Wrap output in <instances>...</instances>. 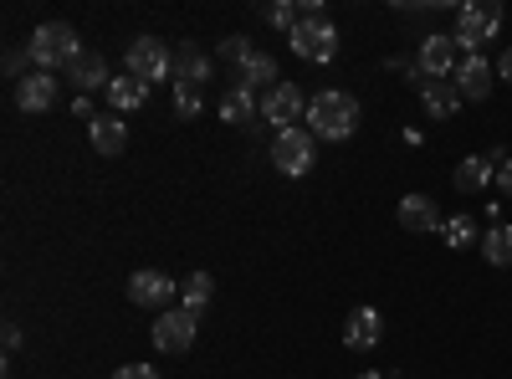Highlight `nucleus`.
I'll list each match as a JSON object with an SVG mask.
<instances>
[{"label": "nucleus", "mask_w": 512, "mask_h": 379, "mask_svg": "<svg viewBox=\"0 0 512 379\" xmlns=\"http://www.w3.org/2000/svg\"><path fill=\"white\" fill-rule=\"evenodd\" d=\"M26 57L36 62V72H52V67H72L82 57L77 47V31L67 21H47V26H36L31 41H26Z\"/></svg>", "instance_id": "f03ea898"}, {"label": "nucleus", "mask_w": 512, "mask_h": 379, "mask_svg": "<svg viewBox=\"0 0 512 379\" xmlns=\"http://www.w3.org/2000/svg\"><path fill=\"white\" fill-rule=\"evenodd\" d=\"M482 257H487L492 267H512V226H492V231L482 236Z\"/></svg>", "instance_id": "b1692460"}, {"label": "nucleus", "mask_w": 512, "mask_h": 379, "mask_svg": "<svg viewBox=\"0 0 512 379\" xmlns=\"http://www.w3.org/2000/svg\"><path fill=\"white\" fill-rule=\"evenodd\" d=\"M497 72H502V82H512V47L502 52V62H497Z\"/></svg>", "instance_id": "72a5a7b5"}, {"label": "nucleus", "mask_w": 512, "mask_h": 379, "mask_svg": "<svg viewBox=\"0 0 512 379\" xmlns=\"http://www.w3.org/2000/svg\"><path fill=\"white\" fill-rule=\"evenodd\" d=\"M497 190H502V195L512 200V159H507V164H502V170H497Z\"/></svg>", "instance_id": "c756f323"}, {"label": "nucleus", "mask_w": 512, "mask_h": 379, "mask_svg": "<svg viewBox=\"0 0 512 379\" xmlns=\"http://www.w3.org/2000/svg\"><path fill=\"white\" fill-rule=\"evenodd\" d=\"M123 72L139 77V82H164V77H175V52H169L159 36H139V41H128V52H123Z\"/></svg>", "instance_id": "20e7f679"}, {"label": "nucleus", "mask_w": 512, "mask_h": 379, "mask_svg": "<svg viewBox=\"0 0 512 379\" xmlns=\"http://www.w3.org/2000/svg\"><path fill=\"white\" fill-rule=\"evenodd\" d=\"M88 134H93V149L108 154V159H118V154L128 149V129L118 123V113H98V118L88 123Z\"/></svg>", "instance_id": "dca6fc26"}, {"label": "nucleus", "mask_w": 512, "mask_h": 379, "mask_svg": "<svg viewBox=\"0 0 512 379\" xmlns=\"http://www.w3.org/2000/svg\"><path fill=\"white\" fill-rule=\"evenodd\" d=\"M251 52H256V47H251L246 36H226L221 47H216V57H221V62H231V67H246V62H251Z\"/></svg>", "instance_id": "bb28decb"}, {"label": "nucleus", "mask_w": 512, "mask_h": 379, "mask_svg": "<svg viewBox=\"0 0 512 379\" xmlns=\"http://www.w3.org/2000/svg\"><path fill=\"white\" fill-rule=\"evenodd\" d=\"M441 236H446L451 251H466V246H477V221H472V216H451V221L441 226Z\"/></svg>", "instance_id": "393cba45"}, {"label": "nucleus", "mask_w": 512, "mask_h": 379, "mask_svg": "<svg viewBox=\"0 0 512 379\" xmlns=\"http://www.w3.org/2000/svg\"><path fill=\"white\" fill-rule=\"evenodd\" d=\"M57 103V77L52 72H26L16 82V108L21 113H47Z\"/></svg>", "instance_id": "f8f14e48"}, {"label": "nucleus", "mask_w": 512, "mask_h": 379, "mask_svg": "<svg viewBox=\"0 0 512 379\" xmlns=\"http://www.w3.org/2000/svg\"><path fill=\"white\" fill-rule=\"evenodd\" d=\"M451 185H456L461 195H482V190L492 185V164H487L482 154H466V159L456 164V175H451Z\"/></svg>", "instance_id": "aec40b11"}, {"label": "nucleus", "mask_w": 512, "mask_h": 379, "mask_svg": "<svg viewBox=\"0 0 512 379\" xmlns=\"http://www.w3.org/2000/svg\"><path fill=\"white\" fill-rule=\"evenodd\" d=\"M415 67H420V77L425 82H446V77H456V67H461V47H456V36H425L420 41V57H415Z\"/></svg>", "instance_id": "6e6552de"}, {"label": "nucleus", "mask_w": 512, "mask_h": 379, "mask_svg": "<svg viewBox=\"0 0 512 379\" xmlns=\"http://www.w3.org/2000/svg\"><path fill=\"white\" fill-rule=\"evenodd\" d=\"M359 379H384V374H379V369H364V374H359Z\"/></svg>", "instance_id": "f704fd0d"}, {"label": "nucleus", "mask_w": 512, "mask_h": 379, "mask_svg": "<svg viewBox=\"0 0 512 379\" xmlns=\"http://www.w3.org/2000/svg\"><path fill=\"white\" fill-rule=\"evenodd\" d=\"M175 298H180V282L159 267H144V272L128 277V303L134 308H169Z\"/></svg>", "instance_id": "1a4fd4ad"}, {"label": "nucleus", "mask_w": 512, "mask_h": 379, "mask_svg": "<svg viewBox=\"0 0 512 379\" xmlns=\"http://www.w3.org/2000/svg\"><path fill=\"white\" fill-rule=\"evenodd\" d=\"M262 118L282 123V129H297V118H308V98L297 82H277L272 93H262Z\"/></svg>", "instance_id": "9d476101"}, {"label": "nucleus", "mask_w": 512, "mask_h": 379, "mask_svg": "<svg viewBox=\"0 0 512 379\" xmlns=\"http://www.w3.org/2000/svg\"><path fill=\"white\" fill-rule=\"evenodd\" d=\"M180 298H185L190 313H200L210 298H216V277H210V272H190V277L180 282Z\"/></svg>", "instance_id": "5701e85b"}, {"label": "nucleus", "mask_w": 512, "mask_h": 379, "mask_svg": "<svg viewBox=\"0 0 512 379\" xmlns=\"http://www.w3.org/2000/svg\"><path fill=\"white\" fill-rule=\"evenodd\" d=\"M221 118H226V123H241V129H251V118H262V103H256L251 88H241V82H236V88L221 98Z\"/></svg>", "instance_id": "4be33fe9"}, {"label": "nucleus", "mask_w": 512, "mask_h": 379, "mask_svg": "<svg viewBox=\"0 0 512 379\" xmlns=\"http://www.w3.org/2000/svg\"><path fill=\"white\" fill-rule=\"evenodd\" d=\"M379 333H384V318H379L374 308H354L349 323H344V344H349L354 354H364V349L379 344Z\"/></svg>", "instance_id": "4468645a"}, {"label": "nucleus", "mask_w": 512, "mask_h": 379, "mask_svg": "<svg viewBox=\"0 0 512 379\" xmlns=\"http://www.w3.org/2000/svg\"><path fill=\"white\" fill-rule=\"evenodd\" d=\"M67 72H72V82H77V93H108V82H113V77H108V62H103L98 52H82Z\"/></svg>", "instance_id": "f3484780"}, {"label": "nucleus", "mask_w": 512, "mask_h": 379, "mask_svg": "<svg viewBox=\"0 0 512 379\" xmlns=\"http://www.w3.org/2000/svg\"><path fill=\"white\" fill-rule=\"evenodd\" d=\"M262 21L292 36V26H297V21H303V16H297V6H292V0H272V6H262Z\"/></svg>", "instance_id": "a878e982"}, {"label": "nucleus", "mask_w": 512, "mask_h": 379, "mask_svg": "<svg viewBox=\"0 0 512 379\" xmlns=\"http://www.w3.org/2000/svg\"><path fill=\"white\" fill-rule=\"evenodd\" d=\"M175 82H190V88L210 82V57L195 47V41H180L175 47Z\"/></svg>", "instance_id": "a211bd4d"}, {"label": "nucleus", "mask_w": 512, "mask_h": 379, "mask_svg": "<svg viewBox=\"0 0 512 379\" xmlns=\"http://www.w3.org/2000/svg\"><path fill=\"white\" fill-rule=\"evenodd\" d=\"M441 226H446L441 221V205L431 195H400V231L425 236V231H441Z\"/></svg>", "instance_id": "ddd939ff"}, {"label": "nucleus", "mask_w": 512, "mask_h": 379, "mask_svg": "<svg viewBox=\"0 0 512 379\" xmlns=\"http://www.w3.org/2000/svg\"><path fill=\"white\" fill-rule=\"evenodd\" d=\"M144 103H149V82L128 77V72H118V77L108 82V113H134V108H144Z\"/></svg>", "instance_id": "2eb2a0df"}, {"label": "nucleus", "mask_w": 512, "mask_h": 379, "mask_svg": "<svg viewBox=\"0 0 512 379\" xmlns=\"http://www.w3.org/2000/svg\"><path fill=\"white\" fill-rule=\"evenodd\" d=\"M195 333H200V313H190V308H164V313L154 318V328H149V339H154L159 354H185V349H195Z\"/></svg>", "instance_id": "39448f33"}, {"label": "nucleus", "mask_w": 512, "mask_h": 379, "mask_svg": "<svg viewBox=\"0 0 512 379\" xmlns=\"http://www.w3.org/2000/svg\"><path fill=\"white\" fill-rule=\"evenodd\" d=\"M497 26H502V6H497V0H466V6L456 11V31H451L461 57H477L482 41L497 36Z\"/></svg>", "instance_id": "7ed1b4c3"}, {"label": "nucleus", "mask_w": 512, "mask_h": 379, "mask_svg": "<svg viewBox=\"0 0 512 379\" xmlns=\"http://www.w3.org/2000/svg\"><path fill=\"white\" fill-rule=\"evenodd\" d=\"M113 379H159V369L154 364H123Z\"/></svg>", "instance_id": "c85d7f7f"}, {"label": "nucleus", "mask_w": 512, "mask_h": 379, "mask_svg": "<svg viewBox=\"0 0 512 379\" xmlns=\"http://www.w3.org/2000/svg\"><path fill=\"white\" fill-rule=\"evenodd\" d=\"M292 52L303 57V62H318V67H328L333 57H338V26L323 16V21H297L292 26Z\"/></svg>", "instance_id": "423d86ee"}, {"label": "nucleus", "mask_w": 512, "mask_h": 379, "mask_svg": "<svg viewBox=\"0 0 512 379\" xmlns=\"http://www.w3.org/2000/svg\"><path fill=\"white\" fill-rule=\"evenodd\" d=\"M272 164H277V175H308L313 170V134L308 129H277L272 139Z\"/></svg>", "instance_id": "0eeeda50"}, {"label": "nucleus", "mask_w": 512, "mask_h": 379, "mask_svg": "<svg viewBox=\"0 0 512 379\" xmlns=\"http://www.w3.org/2000/svg\"><path fill=\"white\" fill-rule=\"evenodd\" d=\"M420 103H425V113H431V118H451L466 98L456 93V82L446 77V82H420Z\"/></svg>", "instance_id": "6ab92c4d"}, {"label": "nucleus", "mask_w": 512, "mask_h": 379, "mask_svg": "<svg viewBox=\"0 0 512 379\" xmlns=\"http://www.w3.org/2000/svg\"><path fill=\"white\" fill-rule=\"evenodd\" d=\"M21 62H26V52H11V57H6V72H11V77H16V82H21V77H26V72H21Z\"/></svg>", "instance_id": "473e14b6"}, {"label": "nucleus", "mask_w": 512, "mask_h": 379, "mask_svg": "<svg viewBox=\"0 0 512 379\" xmlns=\"http://www.w3.org/2000/svg\"><path fill=\"white\" fill-rule=\"evenodd\" d=\"M456 93L466 98V103H482L487 93H492V62L477 52V57H461V67H456Z\"/></svg>", "instance_id": "9b49d317"}, {"label": "nucleus", "mask_w": 512, "mask_h": 379, "mask_svg": "<svg viewBox=\"0 0 512 379\" xmlns=\"http://www.w3.org/2000/svg\"><path fill=\"white\" fill-rule=\"evenodd\" d=\"M175 113H180V118H195V113H200V88H190V82H175Z\"/></svg>", "instance_id": "cd10ccee"}, {"label": "nucleus", "mask_w": 512, "mask_h": 379, "mask_svg": "<svg viewBox=\"0 0 512 379\" xmlns=\"http://www.w3.org/2000/svg\"><path fill=\"white\" fill-rule=\"evenodd\" d=\"M277 82H287L282 72H277V57H267V52H251V62L241 67V88H262V93H272Z\"/></svg>", "instance_id": "412c9836"}, {"label": "nucleus", "mask_w": 512, "mask_h": 379, "mask_svg": "<svg viewBox=\"0 0 512 379\" xmlns=\"http://www.w3.org/2000/svg\"><path fill=\"white\" fill-rule=\"evenodd\" d=\"M354 129H359V98H354V93L328 88V93L308 98V134L338 144V139H349Z\"/></svg>", "instance_id": "f257e3e1"}, {"label": "nucleus", "mask_w": 512, "mask_h": 379, "mask_svg": "<svg viewBox=\"0 0 512 379\" xmlns=\"http://www.w3.org/2000/svg\"><path fill=\"white\" fill-rule=\"evenodd\" d=\"M0 339H6V349L16 354V349H21V328H16V323H6V333H0Z\"/></svg>", "instance_id": "2f4dec72"}, {"label": "nucleus", "mask_w": 512, "mask_h": 379, "mask_svg": "<svg viewBox=\"0 0 512 379\" xmlns=\"http://www.w3.org/2000/svg\"><path fill=\"white\" fill-rule=\"evenodd\" d=\"M72 118H88V123H93L98 113H93V103H88V98H72Z\"/></svg>", "instance_id": "7c9ffc66"}]
</instances>
